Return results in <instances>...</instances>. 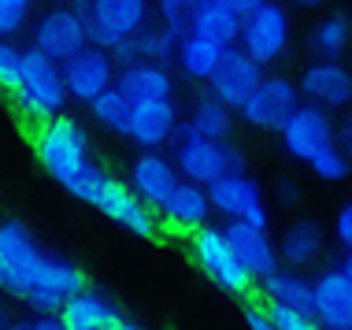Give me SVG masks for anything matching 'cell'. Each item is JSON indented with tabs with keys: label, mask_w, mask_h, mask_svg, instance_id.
<instances>
[{
	"label": "cell",
	"mask_w": 352,
	"mask_h": 330,
	"mask_svg": "<svg viewBox=\"0 0 352 330\" xmlns=\"http://www.w3.org/2000/svg\"><path fill=\"white\" fill-rule=\"evenodd\" d=\"M60 74L67 86V100H82V104H93L104 89L116 86V63L97 45H85L67 63H60Z\"/></svg>",
	"instance_id": "obj_12"
},
{
	"label": "cell",
	"mask_w": 352,
	"mask_h": 330,
	"mask_svg": "<svg viewBox=\"0 0 352 330\" xmlns=\"http://www.w3.org/2000/svg\"><path fill=\"white\" fill-rule=\"evenodd\" d=\"M297 89L308 97V104H316L322 111L349 108L352 104V71L341 67L338 60H319V63H311V67L300 74Z\"/></svg>",
	"instance_id": "obj_18"
},
{
	"label": "cell",
	"mask_w": 352,
	"mask_h": 330,
	"mask_svg": "<svg viewBox=\"0 0 352 330\" xmlns=\"http://www.w3.org/2000/svg\"><path fill=\"white\" fill-rule=\"evenodd\" d=\"M34 153L41 160V167L49 171L63 190H74L78 178L93 167L89 156V134L78 119L71 116H56L49 122H41L34 134Z\"/></svg>",
	"instance_id": "obj_2"
},
{
	"label": "cell",
	"mask_w": 352,
	"mask_h": 330,
	"mask_svg": "<svg viewBox=\"0 0 352 330\" xmlns=\"http://www.w3.org/2000/svg\"><path fill=\"white\" fill-rule=\"evenodd\" d=\"M245 327L249 330H274L271 327V319H267V308H245Z\"/></svg>",
	"instance_id": "obj_38"
},
{
	"label": "cell",
	"mask_w": 352,
	"mask_h": 330,
	"mask_svg": "<svg viewBox=\"0 0 352 330\" xmlns=\"http://www.w3.org/2000/svg\"><path fill=\"white\" fill-rule=\"evenodd\" d=\"M4 330H30V323H23V319H12V323H8Z\"/></svg>",
	"instance_id": "obj_43"
},
{
	"label": "cell",
	"mask_w": 352,
	"mask_h": 330,
	"mask_svg": "<svg viewBox=\"0 0 352 330\" xmlns=\"http://www.w3.org/2000/svg\"><path fill=\"white\" fill-rule=\"evenodd\" d=\"M334 238H338V245L341 249H352V201H345L338 208V215H334Z\"/></svg>",
	"instance_id": "obj_35"
},
{
	"label": "cell",
	"mask_w": 352,
	"mask_h": 330,
	"mask_svg": "<svg viewBox=\"0 0 352 330\" xmlns=\"http://www.w3.org/2000/svg\"><path fill=\"white\" fill-rule=\"evenodd\" d=\"M293 8H319V4H327V0H289Z\"/></svg>",
	"instance_id": "obj_40"
},
{
	"label": "cell",
	"mask_w": 352,
	"mask_h": 330,
	"mask_svg": "<svg viewBox=\"0 0 352 330\" xmlns=\"http://www.w3.org/2000/svg\"><path fill=\"white\" fill-rule=\"evenodd\" d=\"M334 145L349 156V164H352V111H345L341 122H334Z\"/></svg>",
	"instance_id": "obj_36"
},
{
	"label": "cell",
	"mask_w": 352,
	"mask_h": 330,
	"mask_svg": "<svg viewBox=\"0 0 352 330\" xmlns=\"http://www.w3.org/2000/svg\"><path fill=\"white\" fill-rule=\"evenodd\" d=\"M308 167H311V175H316L319 182H330V186H334V182H345V178H349V171H352L349 156L341 153L338 145H330L327 153H319V156L311 160Z\"/></svg>",
	"instance_id": "obj_31"
},
{
	"label": "cell",
	"mask_w": 352,
	"mask_h": 330,
	"mask_svg": "<svg viewBox=\"0 0 352 330\" xmlns=\"http://www.w3.org/2000/svg\"><path fill=\"white\" fill-rule=\"evenodd\" d=\"M134 41V52H138V60H145V63H160V67H167L170 60H175V52H178V37L167 30V26H160V23H152V26H141V30L130 37Z\"/></svg>",
	"instance_id": "obj_28"
},
{
	"label": "cell",
	"mask_w": 352,
	"mask_h": 330,
	"mask_svg": "<svg viewBox=\"0 0 352 330\" xmlns=\"http://www.w3.org/2000/svg\"><path fill=\"white\" fill-rule=\"evenodd\" d=\"M56 319H60L63 330H111L122 316L104 294L85 286L82 294L63 300V308L56 312Z\"/></svg>",
	"instance_id": "obj_22"
},
{
	"label": "cell",
	"mask_w": 352,
	"mask_h": 330,
	"mask_svg": "<svg viewBox=\"0 0 352 330\" xmlns=\"http://www.w3.org/2000/svg\"><path fill=\"white\" fill-rule=\"evenodd\" d=\"M156 4H164V0H156Z\"/></svg>",
	"instance_id": "obj_48"
},
{
	"label": "cell",
	"mask_w": 352,
	"mask_h": 330,
	"mask_svg": "<svg viewBox=\"0 0 352 330\" xmlns=\"http://www.w3.org/2000/svg\"><path fill=\"white\" fill-rule=\"evenodd\" d=\"M12 97H15V108L30 122H37V126L63 116V108H67V86H63L60 63L45 60L34 49H23V71H19V86Z\"/></svg>",
	"instance_id": "obj_4"
},
{
	"label": "cell",
	"mask_w": 352,
	"mask_h": 330,
	"mask_svg": "<svg viewBox=\"0 0 352 330\" xmlns=\"http://www.w3.org/2000/svg\"><path fill=\"white\" fill-rule=\"evenodd\" d=\"M311 316L322 330L352 327V278L341 267H330L311 282Z\"/></svg>",
	"instance_id": "obj_15"
},
{
	"label": "cell",
	"mask_w": 352,
	"mask_h": 330,
	"mask_svg": "<svg viewBox=\"0 0 352 330\" xmlns=\"http://www.w3.org/2000/svg\"><path fill=\"white\" fill-rule=\"evenodd\" d=\"M223 4L230 8V12H234V15L245 23V19H249V15H256L263 4H267V0H223Z\"/></svg>",
	"instance_id": "obj_37"
},
{
	"label": "cell",
	"mask_w": 352,
	"mask_h": 330,
	"mask_svg": "<svg viewBox=\"0 0 352 330\" xmlns=\"http://www.w3.org/2000/svg\"><path fill=\"white\" fill-rule=\"evenodd\" d=\"M338 330H352V327H338Z\"/></svg>",
	"instance_id": "obj_46"
},
{
	"label": "cell",
	"mask_w": 352,
	"mask_h": 330,
	"mask_svg": "<svg viewBox=\"0 0 352 330\" xmlns=\"http://www.w3.org/2000/svg\"><path fill=\"white\" fill-rule=\"evenodd\" d=\"M178 108L175 100H148V104H134L130 108V122H126V138L141 145L145 153H160L164 145L175 141L178 130Z\"/></svg>",
	"instance_id": "obj_16"
},
{
	"label": "cell",
	"mask_w": 352,
	"mask_h": 330,
	"mask_svg": "<svg viewBox=\"0 0 352 330\" xmlns=\"http://www.w3.org/2000/svg\"><path fill=\"white\" fill-rule=\"evenodd\" d=\"M189 34L208 37L219 49H234L241 37V19L223 0H189Z\"/></svg>",
	"instance_id": "obj_23"
},
{
	"label": "cell",
	"mask_w": 352,
	"mask_h": 330,
	"mask_svg": "<svg viewBox=\"0 0 352 330\" xmlns=\"http://www.w3.org/2000/svg\"><path fill=\"white\" fill-rule=\"evenodd\" d=\"M30 330H63V327L56 316H37V319H30Z\"/></svg>",
	"instance_id": "obj_39"
},
{
	"label": "cell",
	"mask_w": 352,
	"mask_h": 330,
	"mask_svg": "<svg viewBox=\"0 0 352 330\" xmlns=\"http://www.w3.org/2000/svg\"><path fill=\"white\" fill-rule=\"evenodd\" d=\"M260 78H263V67L260 63H252L249 56H245L241 49H226L223 52V60H219V67L212 71V78H208V97H215L223 108H230L237 111L249 100V93L260 86Z\"/></svg>",
	"instance_id": "obj_14"
},
{
	"label": "cell",
	"mask_w": 352,
	"mask_h": 330,
	"mask_svg": "<svg viewBox=\"0 0 352 330\" xmlns=\"http://www.w3.org/2000/svg\"><path fill=\"white\" fill-rule=\"evenodd\" d=\"M341 271H345V275L352 278V249L345 252V260H341Z\"/></svg>",
	"instance_id": "obj_42"
},
{
	"label": "cell",
	"mask_w": 352,
	"mask_h": 330,
	"mask_svg": "<svg viewBox=\"0 0 352 330\" xmlns=\"http://www.w3.org/2000/svg\"><path fill=\"white\" fill-rule=\"evenodd\" d=\"M223 52H226V49H219V45H215V41H208V37L186 34L182 41H178L175 63L182 67L186 78L208 82V78H212V71L219 67V60H223Z\"/></svg>",
	"instance_id": "obj_27"
},
{
	"label": "cell",
	"mask_w": 352,
	"mask_h": 330,
	"mask_svg": "<svg viewBox=\"0 0 352 330\" xmlns=\"http://www.w3.org/2000/svg\"><path fill=\"white\" fill-rule=\"evenodd\" d=\"M234 134V111L223 108L215 97H201L189 111V119L178 122L175 138H204V141H230Z\"/></svg>",
	"instance_id": "obj_25"
},
{
	"label": "cell",
	"mask_w": 352,
	"mask_h": 330,
	"mask_svg": "<svg viewBox=\"0 0 352 330\" xmlns=\"http://www.w3.org/2000/svg\"><path fill=\"white\" fill-rule=\"evenodd\" d=\"M60 4H63V8H67V4H74V0H60Z\"/></svg>",
	"instance_id": "obj_45"
},
{
	"label": "cell",
	"mask_w": 352,
	"mask_h": 330,
	"mask_svg": "<svg viewBox=\"0 0 352 330\" xmlns=\"http://www.w3.org/2000/svg\"><path fill=\"white\" fill-rule=\"evenodd\" d=\"M349 37H352L349 19L345 15H327V19H319V26L311 30V49H316L322 60H338V56L349 49Z\"/></svg>",
	"instance_id": "obj_29"
},
{
	"label": "cell",
	"mask_w": 352,
	"mask_h": 330,
	"mask_svg": "<svg viewBox=\"0 0 352 330\" xmlns=\"http://www.w3.org/2000/svg\"><path fill=\"white\" fill-rule=\"evenodd\" d=\"M116 89L130 104H148V100H170L175 93V78H170L167 67L160 63H130V67H119L116 71Z\"/></svg>",
	"instance_id": "obj_21"
},
{
	"label": "cell",
	"mask_w": 352,
	"mask_h": 330,
	"mask_svg": "<svg viewBox=\"0 0 352 330\" xmlns=\"http://www.w3.org/2000/svg\"><path fill=\"white\" fill-rule=\"evenodd\" d=\"M349 26H352V15H349Z\"/></svg>",
	"instance_id": "obj_47"
},
{
	"label": "cell",
	"mask_w": 352,
	"mask_h": 330,
	"mask_svg": "<svg viewBox=\"0 0 352 330\" xmlns=\"http://www.w3.org/2000/svg\"><path fill=\"white\" fill-rule=\"evenodd\" d=\"M278 134H282L285 153L293 160L311 164L319 153H327V148L334 145V119H330V111H322L316 104H300Z\"/></svg>",
	"instance_id": "obj_13"
},
{
	"label": "cell",
	"mask_w": 352,
	"mask_h": 330,
	"mask_svg": "<svg viewBox=\"0 0 352 330\" xmlns=\"http://www.w3.org/2000/svg\"><path fill=\"white\" fill-rule=\"evenodd\" d=\"M89 45V34H85V19L74 12V8H52L34 23V52H41L45 60L52 63H67L74 52H82Z\"/></svg>",
	"instance_id": "obj_11"
},
{
	"label": "cell",
	"mask_w": 352,
	"mask_h": 330,
	"mask_svg": "<svg viewBox=\"0 0 352 330\" xmlns=\"http://www.w3.org/2000/svg\"><path fill=\"white\" fill-rule=\"evenodd\" d=\"M71 193L78 197V201L93 204L104 219H111V223H119L122 230H130L134 238H156V234H160L156 212H152L148 204H141L138 193L130 190L126 182L111 178L100 164H93L89 171L78 178V186H74Z\"/></svg>",
	"instance_id": "obj_1"
},
{
	"label": "cell",
	"mask_w": 352,
	"mask_h": 330,
	"mask_svg": "<svg viewBox=\"0 0 352 330\" xmlns=\"http://www.w3.org/2000/svg\"><path fill=\"white\" fill-rule=\"evenodd\" d=\"M34 12V0H0V37L12 41L19 30H26Z\"/></svg>",
	"instance_id": "obj_32"
},
{
	"label": "cell",
	"mask_w": 352,
	"mask_h": 330,
	"mask_svg": "<svg viewBox=\"0 0 352 330\" xmlns=\"http://www.w3.org/2000/svg\"><path fill=\"white\" fill-rule=\"evenodd\" d=\"M67 8L85 19L89 45L104 52L130 41L141 26H148V0H74Z\"/></svg>",
	"instance_id": "obj_5"
},
{
	"label": "cell",
	"mask_w": 352,
	"mask_h": 330,
	"mask_svg": "<svg viewBox=\"0 0 352 330\" xmlns=\"http://www.w3.org/2000/svg\"><path fill=\"white\" fill-rule=\"evenodd\" d=\"M297 108H300V89H297V82H289L285 74H263L260 86L249 93V100H245L237 111H241V119L249 122V126L278 134Z\"/></svg>",
	"instance_id": "obj_9"
},
{
	"label": "cell",
	"mask_w": 352,
	"mask_h": 330,
	"mask_svg": "<svg viewBox=\"0 0 352 330\" xmlns=\"http://www.w3.org/2000/svg\"><path fill=\"white\" fill-rule=\"evenodd\" d=\"M19 71H23V49L0 37V89L4 93H15Z\"/></svg>",
	"instance_id": "obj_34"
},
{
	"label": "cell",
	"mask_w": 352,
	"mask_h": 330,
	"mask_svg": "<svg viewBox=\"0 0 352 330\" xmlns=\"http://www.w3.org/2000/svg\"><path fill=\"white\" fill-rule=\"evenodd\" d=\"M263 297L267 305H282V308H297V312H311V282L300 271L278 267L263 278Z\"/></svg>",
	"instance_id": "obj_26"
},
{
	"label": "cell",
	"mask_w": 352,
	"mask_h": 330,
	"mask_svg": "<svg viewBox=\"0 0 352 330\" xmlns=\"http://www.w3.org/2000/svg\"><path fill=\"white\" fill-rule=\"evenodd\" d=\"M45 263H49V252L37 245L30 226L19 219L0 223V289L4 294L26 300L41 286Z\"/></svg>",
	"instance_id": "obj_3"
},
{
	"label": "cell",
	"mask_w": 352,
	"mask_h": 330,
	"mask_svg": "<svg viewBox=\"0 0 352 330\" xmlns=\"http://www.w3.org/2000/svg\"><path fill=\"white\" fill-rule=\"evenodd\" d=\"M130 100L122 97V93L111 86V89H104L97 100L89 104V111H93V119L100 122L104 130H111V134H126V122H130Z\"/></svg>",
	"instance_id": "obj_30"
},
{
	"label": "cell",
	"mask_w": 352,
	"mask_h": 330,
	"mask_svg": "<svg viewBox=\"0 0 352 330\" xmlns=\"http://www.w3.org/2000/svg\"><path fill=\"white\" fill-rule=\"evenodd\" d=\"M189 256H193V263L219 289H226V294H234V297H249L256 278L241 267V260L234 256L223 226H212V223L197 226V230L189 234Z\"/></svg>",
	"instance_id": "obj_6"
},
{
	"label": "cell",
	"mask_w": 352,
	"mask_h": 330,
	"mask_svg": "<svg viewBox=\"0 0 352 330\" xmlns=\"http://www.w3.org/2000/svg\"><path fill=\"white\" fill-rule=\"evenodd\" d=\"M226 241H230L234 256L241 260V267L252 278H267L271 271H278V249H274L267 226H252V223H226L223 226Z\"/></svg>",
	"instance_id": "obj_17"
},
{
	"label": "cell",
	"mask_w": 352,
	"mask_h": 330,
	"mask_svg": "<svg viewBox=\"0 0 352 330\" xmlns=\"http://www.w3.org/2000/svg\"><path fill=\"white\" fill-rule=\"evenodd\" d=\"M111 330H145V327H138V323H130V319H119V323H116V327H111Z\"/></svg>",
	"instance_id": "obj_41"
},
{
	"label": "cell",
	"mask_w": 352,
	"mask_h": 330,
	"mask_svg": "<svg viewBox=\"0 0 352 330\" xmlns=\"http://www.w3.org/2000/svg\"><path fill=\"white\" fill-rule=\"evenodd\" d=\"M237 41H241L237 49L249 56L252 63H260V67L282 60L285 49H289V15H285V8L267 0L260 12L241 23V37Z\"/></svg>",
	"instance_id": "obj_10"
},
{
	"label": "cell",
	"mask_w": 352,
	"mask_h": 330,
	"mask_svg": "<svg viewBox=\"0 0 352 330\" xmlns=\"http://www.w3.org/2000/svg\"><path fill=\"white\" fill-rule=\"evenodd\" d=\"M267 319L274 330H322L311 312H297V308H282V305H267Z\"/></svg>",
	"instance_id": "obj_33"
},
{
	"label": "cell",
	"mask_w": 352,
	"mask_h": 330,
	"mask_svg": "<svg viewBox=\"0 0 352 330\" xmlns=\"http://www.w3.org/2000/svg\"><path fill=\"white\" fill-rule=\"evenodd\" d=\"M274 249H278V263L285 267H308V263L319 260L322 252V226L316 219H297L289 223L282 230V238L274 241Z\"/></svg>",
	"instance_id": "obj_24"
},
{
	"label": "cell",
	"mask_w": 352,
	"mask_h": 330,
	"mask_svg": "<svg viewBox=\"0 0 352 330\" xmlns=\"http://www.w3.org/2000/svg\"><path fill=\"white\" fill-rule=\"evenodd\" d=\"M178 182H182V178H178L175 164H170L164 153H141L134 164H130V178H126V186L138 193V201L148 204L152 212L167 201Z\"/></svg>",
	"instance_id": "obj_19"
},
{
	"label": "cell",
	"mask_w": 352,
	"mask_h": 330,
	"mask_svg": "<svg viewBox=\"0 0 352 330\" xmlns=\"http://www.w3.org/2000/svg\"><path fill=\"white\" fill-rule=\"evenodd\" d=\"M175 171L182 182L193 186H212L215 178L230 175V171H245V153L230 141H204V138H175Z\"/></svg>",
	"instance_id": "obj_7"
},
{
	"label": "cell",
	"mask_w": 352,
	"mask_h": 330,
	"mask_svg": "<svg viewBox=\"0 0 352 330\" xmlns=\"http://www.w3.org/2000/svg\"><path fill=\"white\" fill-rule=\"evenodd\" d=\"M156 219H164L170 230H182V234H193L197 226H204L212 219V201H208V190L204 186H193V182H178L170 197L156 208Z\"/></svg>",
	"instance_id": "obj_20"
},
{
	"label": "cell",
	"mask_w": 352,
	"mask_h": 330,
	"mask_svg": "<svg viewBox=\"0 0 352 330\" xmlns=\"http://www.w3.org/2000/svg\"><path fill=\"white\" fill-rule=\"evenodd\" d=\"M8 323H12V319H8V312H4V308H0V330H4Z\"/></svg>",
	"instance_id": "obj_44"
},
{
	"label": "cell",
	"mask_w": 352,
	"mask_h": 330,
	"mask_svg": "<svg viewBox=\"0 0 352 330\" xmlns=\"http://www.w3.org/2000/svg\"><path fill=\"white\" fill-rule=\"evenodd\" d=\"M208 201H212V212H219L226 223L267 226V219H271L260 182L249 178L245 171H230V175L215 178V182L208 186Z\"/></svg>",
	"instance_id": "obj_8"
}]
</instances>
